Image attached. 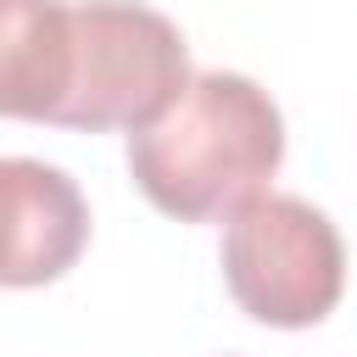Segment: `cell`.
I'll return each mask as SVG.
<instances>
[{
    "label": "cell",
    "instance_id": "1",
    "mask_svg": "<svg viewBox=\"0 0 357 357\" xmlns=\"http://www.w3.org/2000/svg\"><path fill=\"white\" fill-rule=\"evenodd\" d=\"M284 162V117L245 73H190L178 100L128 134V173L139 195L178 223L234 218L268 195Z\"/></svg>",
    "mask_w": 357,
    "mask_h": 357
},
{
    "label": "cell",
    "instance_id": "2",
    "mask_svg": "<svg viewBox=\"0 0 357 357\" xmlns=\"http://www.w3.org/2000/svg\"><path fill=\"white\" fill-rule=\"evenodd\" d=\"M190 84L184 33L139 0H78L73 6V84L56 128H145Z\"/></svg>",
    "mask_w": 357,
    "mask_h": 357
},
{
    "label": "cell",
    "instance_id": "3",
    "mask_svg": "<svg viewBox=\"0 0 357 357\" xmlns=\"http://www.w3.org/2000/svg\"><path fill=\"white\" fill-rule=\"evenodd\" d=\"M223 284L257 324L307 329L324 324L346 290V245L318 206L257 195L223 229Z\"/></svg>",
    "mask_w": 357,
    "mask_h": 357
},
{
    "label": "cell",
    "instance_id": "4",
    "mask_svg": "<svg viewBox=\"0 0 357 357\" xmlns=\"http://www.w3.org/2000/svg\"><path fill=\"white\" fill-rule=\"evenodd\" d=\"M89 245L78 184L33 156H0V284L33 290L61 279Z\"/></svg>",
    "mask_w": 357,
    "mask_h": 357
},
{
    "label": "cell",
    "instance_id": "5",
    "mask_svg": "<svg viewBox=\"0 0 357 357\" xmlns=\"http://www.w3.org/2000/svg\"><path fill=\"white\" fill-rule=\"evenodd\" d=\"M73 84V6L0 0V117L56 123Z\"/></svg>",
    "mask_w": 357,
    "mask_h": 357
}]
</instances>
